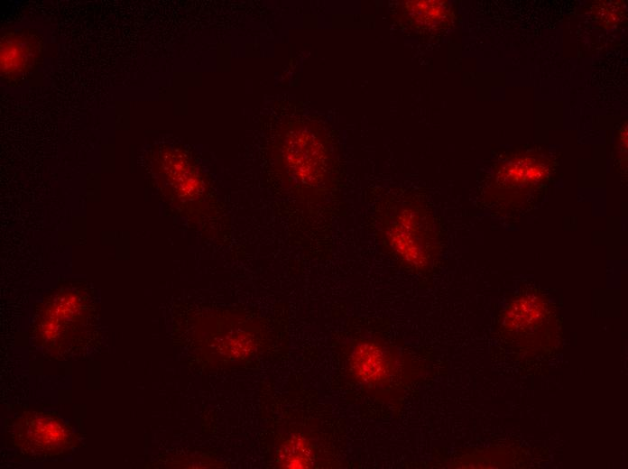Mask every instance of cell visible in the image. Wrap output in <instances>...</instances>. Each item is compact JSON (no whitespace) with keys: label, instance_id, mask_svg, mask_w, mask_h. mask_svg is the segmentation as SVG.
<instances>
[{"label":"cell","instance_id":"1","mask_svg":"<svg viewBox=\"0 0 628 469\" xmlns=\"http://www.w3.org/2000/svg\"><path fill=\"white\" fill-rule=\"evenodd\" d=\"M380 235L399 262L414 271L427 269L439 251L436 225L423 207L394 206L379 220Z\"/></svg>","mask_w":628,"mask_h":469},{"label":"cell","instance_id":"2","mask_svg":"<svg viewBox=\"0 0 628 469\" xmlns=\"http://www.w3.org/2000/svg\"><path fill=\"white\" fill-rule=\"evenodd\" d=\"M14 439L23 452L40 458L62 455L76 445V437L69 426L47 413H24L17 419Z\"/></svg>","mask_w":628,"mask_h":469},{"label":"cell","instance_id":"3","mask_svg":"<svg viewBox=\"0 0 628 469\" xmlns=\"http://www.w3.org/2000/svg\"><path fill=\"white\" fill-rule=\"evenodd\" d=\"M349 363L354 377L371 386H380L391 382L396 365L394 357L387 347L369 339L356 344Z\"/></svg>","mask_w":628,"mask_h":469},{"label":"cell","instance_id":"4","mask_svg":"<svg viewBox=\"0 0 628 469\" xmlns=\"http://www.w3.org/2000/svg\"><path fill=\"white\" fill-rule=\"evenodd\" d=\"M41 45L31 34L12 35L2 41L1 69L5 76L21 77L34 65Z\"/></svg>","mask_w":628,"mask_h":469},{"label":"cell","instance_id":"5","mask_svg":"<svg viewBox=\"0 0 628 469\" xmlns=\"http://www.w3.org/2000/svg\"><path fill=\"white\" fill-rule=\"evenodd\" d=\"M507 166L500 169L501 174L497 176L498 185L503 189L512 192H525L531 185L542 181L548 175V169L543 159L524 155L509 161Z\"/></svg>","mask_w":628,"mask_h":469}]
</instances>
